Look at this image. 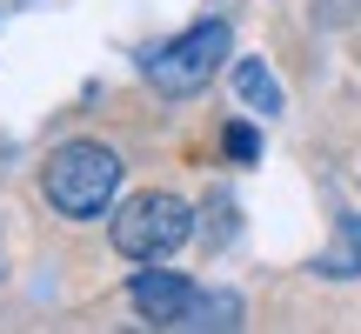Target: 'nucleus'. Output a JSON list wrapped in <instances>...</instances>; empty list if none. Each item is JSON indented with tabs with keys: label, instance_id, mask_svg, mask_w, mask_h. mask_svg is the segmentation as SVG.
<instances>
[{
	"label": "nucleus",
	"instance_id": "nucleus-4",
	"mask_svg": "<svg viewBox=\"0 0 361 334\" xmlns=\"http://www.w3.org/2000/svg\"><path fill=\"white\" fill-rule=\"evenodd\" d=\"M128 301H134L154 328H180V321H188V308H194V287L180 281V274H168V268H141V274L128 281Z\"/></svg>",
	"mask_w": 361,
	"mask_h": 334
},
{
	"label": "nucleus",
	"instance_id": "nucleus-7",
	"mask_svg": "<svg viewBox=\"0 0 361 334\" xmlns=\"http://www.w3.org/2000/svg\"><path fill=\"white\" fill-rule=\"evenodd\" d=\"M322 268L328 274H361V221H341V234H335V247H328Z\"/></svg>",
	"mask_w": 361,
	"mask_h": 334
},
{
	"label": "nucleus",
	"instance_id": "nucleus-5",
	"mask_svg": "<svg viewBox=\"0 0 361 334\" xmlns=\"http://www.w3.org/2000/svg\"><path fill=\"white\" fill-rule=\"evenodd\" d=\"M234 94H241L255 114H281V87H274V74L261 61H241V67H234Z\"/></svg>",
	"mask_w": 361,
	"mask_h": 334
},
{
	"label": "nucleus",
	"instance_id": "nucleus-2",
	"mask_svg": "<svg viewBox=\"0 0 361 334\" xmlns=\"http://www.w3.org/2000/svg\"><path fill=\"white\" fill-rule=\"evenodd\" d=\"M188 234H194V214H188L180 194H141V201H128L114 214V247L128 261H161V254H174Z\"/></svg>",
	"mask_w": 361,
	"mask_h": 334
},
{
	"label": "nucleus",
	"instance_id": "nucleus-6",
	"mask_svg": "<svg viewBox=\"0 0 361 334\" xmlns=\"http://www.w3.org/2000/svg\"><path fill=\"white\" fill-rule=\"evenodd\" d=\"M180 328H241V301L234 295H194V308H188Z\"/></svg>",
	"mask_w": 361,
	"mask_h": 334
},
{
	"label": "nucleus",
	"instance_id": "nucleus-3",
	"mask_svg": "<svg viewBox=\"0 0 361 334\" xmlns=\"http://www.w3.org/2000/svg\"><path fill=\"white\" fill-rule=\"evenodd\" d=\"M221 54H228V27L207 20V27H188L180 40H168V47H154L141 67H147V80H154L161 94H194V87H207V74L221 67Z\"/></svg>",
	"mask_w": 361,
	"mask_h": 334
},
{
	"label": "nucleus",
	"instance_id": "nucleus-8",
	"mask_svg": "<svg viewBox=\"0 0 361 334\" xmlns=\"http://www.w3.org/2000/svg\"><path fill=\"white\" fill-rule=\"evenodd\" d=\"M228 154L241 161V167H247V161H261V134L247 128V120H234V128H228Z\"/></svg>",
	"mask_w": 361,
	"mask_h": 334
},
{
	"label": "nucleus",
	"instance_id": "nucleus-1",
	"mask_svg": "<svg viewBox=\"0 0 361 334\" xmlns=\"http://www.w3.org/2000/svg\"><path fill=\"white\" fill-rule=\"evenodd\" d=\"M114 187H121V161H114V147H101V141H67L61 154L47 161V201L61 207L67 221L107 214Z\"/></svg>",
	"mask_w": 361,
	"mask_h": 334
}]
</instances>
